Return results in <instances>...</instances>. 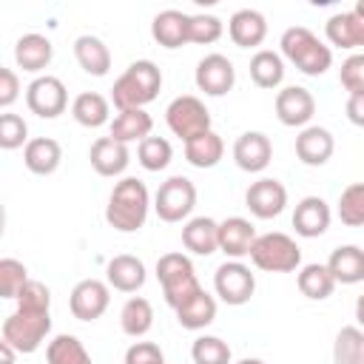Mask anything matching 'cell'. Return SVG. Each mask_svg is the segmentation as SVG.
Returning <instances> with one entry per match:
<instances>
[{
  "instance_id": "obj_1",
  "label": "cell",
  "mask_w": 364,
  "mask_h": 364,
  "mask_svg": "<svg viewBox=\"0 0 364 364\" xmlns=\"http://www.w3.org/2000/svg\"><path fill=\"white\" fill-rule=\"evenodd\" d=\"M148 210H151V193L145 182L136 176H122L108 196L105 222L119 233H136L145 225Z\"/></svg>"
},
{
  "instance_id": "obj_2",
  "label": "cell",
  "mask_w": 364,
  "mask_h": 364,
  "mask_svg": "<svg viewBox=\"0 0 364 364\" xmlns=\"http://www.w3.org/2000/svg\"><path fill=\"white\" fill-rule=\"evenodd\" d=\"M162 88V71L154 60H134L117 80L111 88V102L117 105V111L125 108H145L148 102L156 100Z\"/></svg>"
},
{
  "instance_id": "obj_3",
  "label": "cell",
  "mask_w": 364,
  "mask_h": 364,
  "mask_svg": "<svg viewBox=\"0 0 364 364\" xmlns=\"http://www.w3.org/2000/svg\"><path fill=\"white\" fill-rule=\"evenodd\" d=\"M279 46H282V54L279 57L290 60L307 77H321L333 65L330 46L321 43L307 26H290V28H284Z\"/></svg>"
},
{
  "instance_id": "obj_4",
  "label": "cell",
  "mask_w": 364,
  "mask_h": 364,
  "mask_svg": "<svg viewBox=\"0 0 364 364\" xmlns=\"http://www.w3.org/2000/svg\"><path fill=\"white\" fill-rule=\"evenodd\" d=\"M156 279L162 284V296H165L171 310L182 307L191 296H196L202 290V284L196 279V270H193V262L179 250L165 253V256L156 259Z\"/></svg>"
},
{
  "instance_id": "obj_5",
  "label": "cell",
  "mask_w": 364,
  "mask_h": 364,
  "mask_svg": "<svg viewBox=\"0 0 364 364\" xmlns=\"http://www.w3.org/2000/svg\"><path fill=\"white\" fill-rule=\"evenodd\" d=\"M250 262L264 270V273H290L301 267V247L296 245L293 236L270 230V233H256L250 245Z\"/></svg>"
},
{
  "instance_id": "obj_6",
  "label": "cell",
  "mask_w": 364,
  "mask_h": 364,
  "mask_svg": "<svg viewBox=\"0 0 364 364\" xmlns=\"http://www.w3.org/2000/svg\"><path fill=\"white\" fill-rule=\"evenodd\" d=\"M51 333V310H14L6 321L0 336L11 344L14 353L31 355L40 350V344L48 338Z\"/></svg>"
},
{
  "instance_id": "obj_7",
  "label": "cell",
  "mask_w": 364,
  "mask_h": 364,
  "mask_svg": "<svg viewBox=\"0 0 364 364\" xmlns=\"http://www.w3.org/2000/svg\"><path fill=\"white\" fill-rule=\"evenodd\" d=\"M193 208H196V185L188 176H179V173L168 176L154 193V210L168 225L188 219Z\"/></svg>"
},
{
  "instance_id": "obj_8",
  "label": "cell",
  "mask_w": 364,
  "mask_h": 364,
  "mask_svg": "<svg viewBox=\"0 0 364 364\" xmlns=\"http://www.w3.org/2000/svg\"><path fill=\"white\" fill-rule=\"evenodd\" d=\"M165 122L171 128L173 136H179L182 142L210 131V111L205 108V102L193 94H182L176 100L168 102L165 108Z\"/></svg>"
},
{
  "instance_id": "obj_9",
  "label": "cell",
  "mask_w": 364,
  "mask_h": 364,
  "mask_svg": "<svg viewBox=\"0 0 364 364\" xmlns=\"http://www.w3.org/2000/svg\"><path fill=\"white\" fill-rule=\"evenodd\" d=\"M213 290H216V296H219L225 304L242 307V304H247V301L253 299V293H256V276L250 273L247 264H242V262H236V259H228V262H222V264L216 267V273H213Z\"/></svg>"
},
{
  "instance_id": "obj_10",
  "label": "cell",
  "mask_w": 364,
  "mask_h": 364,
  "mask_svg": "<svg viewBox=\"0 0 364 364\" xmlns=\"http://www.w3.org/2000/svg\"><path fill=\"white\" fill-rule=\"evenodd\" d=\"M26 105L40 119H54L68 108V91L65 82L54 74H40L26 88Z\"/></svg>"
},
{
  "instance_id": "obj_11",
  "label": "cell",
  "mask_w": 364,
  "mask_h": 364,
  "mask_svg": "<svg viewBox=\"0 0 364 364\" xmlns=\"http://www.w3.org/2000/svg\"><path fill=\"white\" fill-rule=\"evenodd\" d=\"M193 82H196V88L205 91L208 97H225V94L233 91V85H236V68H233L230 57L213 51V54H205V57L196 63Z\"/></svg>"
},
{
  "instance_id": "obj_12",
  "label": "cell",
  "mask_w": 364,
  "mask_h": 364,
  "mask_svg": "<svg viewBox=\"0 0 364 364\" xmlns=\"http://www.w3.org/2000/svg\"><path fill=\"white\" fill-rule=\"evenodd\" d=\"M108 304H111V287L100 279L77 282L68 296V307L77 321H97L108 310Z\"/></svg>"
},
{
  "instance_id": "obj_13",
  "label": "cell",
  "mask_w": 364,
  "mask_h": 364,
  "mask_svg": "<svg viewBox=\"0 0 364 364\" xmlns=\"http://www.w3.org/2000/svg\"><path fill=\"white\" fill-rule=\"evenodd\" d=\"M245 205L256 219H276L287 208V188L273 176H262L245 191Z\"/></svg>"
},
{
  "instance_id": "obj_14",
  "label": "cell",
  "mask_w": 364,
  "mask_h": 364,
  "mask_svg": "<svg viewBox=\"0 0 364 364\" xmlns=\"http://www.w3.org/2000/svg\"><path fill=\"white\" fill-rule=\"evenodd\" d=\"M276 117L287 128H304L316 114V97L304 85H284L276 94Z\"/></svg>"
},
{
  "instance_id": "obj_15",
  "label": "cell",
  "mask_w": 364,
  "mask_h": 364,
  "mask_svg": "<svg viewBox=\"0 0 364 364\" xmlns=\"http://www.w3.org/2000/svg\"><path fill=\"white\" fill-rule=\"evenodd\" d=\"M273 159V142L262 131H245L233 142V162L247 173H262Z\"/></svg>"
},
{
  "instance_id": "obj_16",
  "label": "cell",
  "mask_w": 364,
  "mask_h": 364,
  "mask_svg": "<svg viewBox=\"0 0 364 364\" xmlns=\"http://www.w3.org/2000/svg\"><path fill=\"white\" fill-rule=\"evenodd\" d=\"M333 151H336V139L321 125H304L296 136V156H299L301 165L321 168V165L330 162Z\"/></svg>"
},
{
  "instance_id": "obj_17",
  "label": "cell",
  "mask_w": 364,
  "mask_h": 364,
  "mask_svg": "<svg viewBox=\"0 0 364 364\" xmlns=\"http://www.w3.org/2000/svg\"><path fill=\"white\" fill-rule=\"evenodd\" d=\"M256 239V228L245 216H228L216 228V245L228 259H242L250 253V245Z\"/></svg>"
},
{
  "instance_id": "obj_18",
  "label": "cell",
  "mask_w": 364,
  "mask_h": 364,
  "mask_svg": "<svg viewBox=\"0 0 364 364\" xmlns=\"http://www.w3.org/2000/svg\"><path fill=\"white\" fill-rule=\"evenodd\" d=\"M51 60H54V46L40 31H28L14 43V63L28 74H40L43 68L51 65Z\"/></svg>"
},
{
  "instance_id": "obj_19",
  "label": "cell",
  "mask_w": 364,
  "mask_h": 364,
  "mask_svg": "<svg viewBox=\"0 0 364 364\" xmlns=\"http://www.w3.org/2000/svg\"><path fill=\"white\" fill-rule=\"evenodd\" d=\"M145 279H148L145 262L131 253H119L105 264V284L119 293H136L145 284Z\"/></svg>"
},
{
  "instance_id": "obj_20",
  "label": "cell",
  "mask_w": 364,
  "mask_h": 364,
  "mask_svg": "<svg viewBox=\"0 0 364 364\" xmlns=\"http://www.w3.org/2000/svg\"><path fill=\"white\" fill-rule=\"evenodd\" d=\"M324 37H327L330 46L353 51V48L364 46V17H358L353 9L350 11H336L324 23Z\"/></svg>"
},
{
  "instance_id": "obj_21",
  "label": "cell",
  "mask_w": 364,
  "mask_h": 364,
  "mask_svg": "<svg viewBox=\"0 0 364 364\" xmlns=\"http://www.w3.org/2000/svg\"><path fill=\"white\" fill-rule=\"evenodd\" d=\"M330 205L321 199V196H304L296 210H293V228L299 236L304 239H316V236H324L327 228H330Z\"/></svg>"
},
{
  "instance_id": "obj_22",
  "label": "cell",
  "mask_w": 364,
  "mask_h": 364,
  "mask_svg": "<svg viewBox=\"0 0 364 364\" xmlns=\"http://www.w3.org/2000/svg\"><path fill=\"white\" fill-rule=\"evenodd\" d=\"M228 34L239 48H256L267 37V20L256 9H239L228 20Z\"/></svg>"
},
{
  "instance_id": "obj_23",
  "label": "cell",
  "mask_w": 364,
  "mask_h": 364,
  "mask_svg": "<svg viewBox=\"0 0 364 364\" xmlns=\"http://www.w3.org/2000/svg\"><path fill=\"white\" fill-rule=\"evenodd\" d=\"M88 159L100 176H119V173H125V168L131 162V151H128V145H122L111 136H100V139H94Z\"/></svg>"
},
{
  "instance_id": "obj_24",
  "label": "cell",
  "mask_w": 364,
  "mask_h": 364,
  "mask_svg": "<svg viewBox=\"0 0 364 364\" xmlns=\"http://www.w3.org/2000/svg\"><path fill=\"white\" fill-rule=\"evenodd\" d=\"M324 267L336 284H358L364 282V250L358 245H338Z\"/></svg>"
},
{
  "instance_id": "obj_25",
  "label": "cell",
  "mask_w": 364,
  "mask_h": 364,
  "mask_svg": "<svg viewBox=\"0 0 364 364\" xmlns=\"http://www.w3.org/2000/svg\"><path fill=\"white\" fill-rule=\"evenodd\" d=\"M60 162H63V145L51 136H34L23 148V165L37 176L54 173L60 168Z\"/></svg>"
},
{
  "instance_id": "obj_26",
  "label": "cell",
  "mask_w": 364,
  "mask_h": 364,
  "mask_svg": "<svg viewBox=\"0 0 364 364\" xmlns=\"http://www.w3.org/2000/svg\"><path fill=\"white\" fill-rule=\"evenodd\" d=\"M74 57L80 68L91 77H105L111 71V48L97 34H80L74 40Z\"/></svg>"
},
{
  "instance_id": "obj_27",
  "label": "cell",
  "mask_w": 364,
  "mask_h": 364,
  "mask_svg": "<svg viewBox=\"0 0 364 364\" xmlns=\"http://www.w3.org/2000/svg\"><path fill=\"white\" fill-rule=\"evenodd\" d=\"M151 37L162 48H182L188 43V14L179 9H165L151 23Z\"/></svg>"
},
{
  "instance_id": "obj_28",
  "label": "cell",
  "mask_w": 364,
  "mask_h": 364,
  "mask_svg": "<svg viewBox=\"0 0 364 364\" xmlns=\"http://www.w3.org/2000/svg\"><path fill=\"white\" fill-rule=\"evenodd\" d=\"M151 128H154V119L145 108H125V111H117V117L111 119V139L128 145V142H142L145 136H151Z\"/></svg>"
},
{
  "instance_id": "obj_29",
  "label": "cell",
  "mask_w": 364,
  "mask_h": 364,
  "mask_svg": "<svg viewBox=\"0 0 364 364\" xmlns=\"http://www.w3.org/2000/svg\"><path fill=\"white\" fill-rule=\"evenodd\" d=\"M216 228L219 222L210 216H193L182 225V247L193 256H210L219 250L216 245Z\"/></svg>"
},
{
  "instance_id": "obj_30",
  "label": "cell",
  "mask_w": 364,
  "mask_h": 364,
  "mask_svg": "<svg viewBox=\"0 0 364 364\" xmlns=\"http://www.w3.org/2000/svg\"><path fill=\"white\" fill-rule=\"evenodd\" d=\"M176 313V321H179V327H185V330H205L208 324H213V318H216V299L202 287L196 296H191L182 307H176L173 310Z\"/></svg>"
},
{
  "instance_id": "obj_31",
  "label": "cell",
  "mask_w": 364,
  "mask_h": 364,
  "mask_svg": "<svg viewBox=\"0 0 364 364\" xmlns=\"http://www.w3.org/2000/svg\"><path fill=\"white\" fill-rule=\"evenodd\" d=\"M222 156H225V142L213 128L185 142V159L193 168H202V171L205 168H216L222 162Z\"/></svg>"
},
{
  "instance_id": "obj_32",
  "label": "cell",
  "mask_w": 364,
  "mask_h": 364,
  "mask_svg": "<svg viewBox=\"0 0 364 364\" xmlns=\"http://www.w3.org/2000/svg\"><path fill=\"white\" fill-rule=\"evenodd\" d=\"M119 327L131 338L148 336V330L154 327V304L145 296H131L119 310Z\"/></svg>"
},
{
  "instance_id": "obj_33",
  "label": "cell",
  "mask_w": 364,
  "mask_h": 364,
  "mask_svg": "<svg viewBox=\"0 0 364 364\" xmlns=\"http://www.w3.org/2000/svg\"><path fill=\"white\" fill-rule=\"evenodd\" d=\"M108 114H111V102H108V97H102L97 91H82L71 102V117L82 128H100V125H105L108 122Z\"/></svg>"
},
{
  "instance_id": "obj_34",
  "label": "cell",
  "mask_w": 364,
  "mask_h": 364,
  "mask_svg": "<svg viewBox=\"0 0 364 364\" xmlns=\"http://www.w3.org/2000/svg\"><path fill=\"white\" fill-rule=\"evenodd\" d=\"M296 287H299V293H301L304 299H310V301H324V299L336 290V282H333V276L327 273L324 264L313 262V264H301V267H299Z\"/></svg>"
},
{
  "instance_id": "obj_35",
  "label": "cell",
  "mask_w": 364,
  "mask_h": 364,
  "mask_svg": "<svg viewBox=\"0 0 364 364\" xmlns=\"http://www.w3.org/2000/svg\"><path fill=\"white\" fill-rule=\"evenodd\" d=\"M250 80L259 88H267V91L279 88L282 80H284V60L270 48H259L250 57Z\"/></svg>"
},
{
  "instance_id": "obj_36",
  "label": "cell",
  "mask_w": 364,
  "mask_h": 364,
  "mask_svg": "<svg viewBox=\"0 0 364 364\" xmlns=\"http://www.w3.org/2000/svg\"><path fill=\"white\" fill-rule=\"evenodd\" d=\"M46 361L48 364H94L91 353L85 350V344L71 333H60V336H54L48 341Z\"/></svg>"
},
{
  "instance_id": "obj_37",
  "label": "cell",
  "mask_w": 364,
  "mask_h": 364,
  "mask_svg": "<svg viewBox=\"0 0 364 364\" xmlns=\"http://www.w3.org/2000/svg\"><path fill=\"white\" fill-rule=\"evenodd\" d=\"M333 364H364V330L358 324H347L336 333Z\"/></svg>"
},
{
  "instance_id": "obj_38",
  "label": "cell",
  "mask_w": 364,
  "mask_h": 364,
  "mask_svg": "<svg viewBox=\"0 0 364 364\" xmlns=\"http://www.w3.org/2000/svg\"><path fill=\"white\" fill-rule=\"evenodd\" d=\"M191 358L193 364H233L230 344L219 336H196L191 344Z\"/></svg>"
},
{
  "instance_id": "obj_39",
  "label": "cell",
  "mask_w": 364,
  "mask_h": 364,
  "mask_svg": "<svg viewBox=\"0 0 364 364\" xmlns=\"http://www.w3.org/2000/svg\"><path fill=\"white\" fill-rule=\"evenodd\" d=\"M136 159L145 171H165L173 159V148L165 136H145L136 148Z\"/></svg>"
},
{
  "instance_id": "obj_40",
  "label": "cell",
  "mask_w": 364,
  "mask_h": 364,
  "mask_svg": "<svg viewBox=\"0 0 364 364\" xmlns=\"http://www.w3.org/2000/svg\"><path fill=\"white\" fill-rule=\"evenodd\" d=\"M338 219L347 228H361L364 225V182H353L341 191L338 196Z\"/></svg>"
},
{
  "instance_id": "obj_41",
  "label": "cell",
  "mask_w": 364,
  "mask_h": 364,
  "mask_svg": "<svg viewBox=\"0 0 364 364\" xmlns=\"http://www.w3.org/2000/svg\"><path fill=\"white\" fill-rule=\"evenodd\" d=\"M225 26L216 14H188V43H199V46H210L222 37Z\"/></svg>"
},
{
  "instance_id": "obj_42",
  "label": "cell",
  "mask_w": 364,
  "mask_h": 364,
  "mask_svg": "<svg viewBox=\"0 0 364 364\" xmlns=\"http://www.w3.org/2000/svg\"><path fill=\"white\" fill-rule=\"evenodd\" d=\"M26 142H28L26 119L14 111H3L0 114V148L3 151H17V148H26Z\"/></svg>"
},
{
  "instance_id": "obj_43",
  "label": "cell",
  "mask_w": 364,
  "mask_h": 364,
  "mask_svg": "<svg viewBox=\"0 0 364 364\" xmlns=\"http://www.w3.org/2000/svg\"><path fill=\"white\" fill-rule=\"evenodd\" d=\"M28 282V270L17 259H0V299H17L20 287Z\"/></svg>"
},
{
  "instance_id": "obj_44",
  "label": "cell",
  "mask_w": 364,
  "mask_h": 364,
  "mask_svg": "<svg viewBox=\"0 0 364 364\" xmlns=\"http://www.w3.org/2000/svg\"><path fill=\"white\" fill-rule=\"evenodd\" d=\"M14 301H17L20 310H51V290H48L43 282L28 279V282L20 287V293H17Z\"/></svg>"
},
{
  "instance_id": "obj_45",
  "label": "cell",
  "mask_w": 364,
  "mask_h": 364,
  "mask_svg": "<svg viewBox=\"0 0 364 364\" xmlns=\"http://www.w3.org/2000/svg\"><path fill=\"white\" fill-rule=\"evenodd\" d=\"M338 80L347 94H364V54H350L341 63Z\"/></svg>"
},
{
  "instance_id": "obj_46",
  "label": "cell",
  "mask_w": 364,
  "mask_h": 364,
  "mask_svg": "<svg viewBox=\"0 0 364 364\" xmlns=\"http://www.w3.org/2000/svg\"><path fill=\"white\" fill-rule=\"evenodd\" d=\"M125 364H165V353L154 341H134L125 350Z\"/></svg>"
},
{
  "instance_id": "obj_47",
  "label": "cell",
  "mask_w": 364,
  "mask_h": 364,
  "mask_svg": "<svg viewBox=\"0 0 364 364\" xmlns=\"http://www.w3.org/2000/svg\"><path fill=\"white\" fill-rule=\"evenodd\" d=\"M20 100V77L17 71L0 65V108H9Z\"/></svg>"
},
{
  "instance_id": "obj_48",
  "label": "cell",
  "mask_w": 364,
  "mask_h": 364,
  "mask_svg": "<svg viewBox=\"0 0 364 364\" xmlns=\"http://www.w3.org/2000/svg\"><path fill=\"white\" fill-rule=\"evenodd\" d=\"M347 117L353 125H364V94H350L347 100Z\"/></svg>"
},
{
  "instance_id": "obj_49",
  "label": "cell",
  "mask_w": 364,
  "mask_h": 364,
  "mask_svg": "<svg viewBox=\"0 0 364 364\" xmlns=\"http://www.w3.org/2000/svg\"><path fill=\"white\" fill-rule=\"evenodd\" d=\"M17 361V353L11 350V344L0 336V364H14Z\"/></svg>"
},
{
  "instance_id": "obj_50",
  "label": "cell",
  "mask_w": 364,
  "mask_h": 364,
  "mask_svg": "<svg viewBox=\"0 0 364 364\" xmlns=\"http://www.w3.org/2000/svg\"><path fill=\"white\" fill-rule=\"evenodd\" d=\"M3 233H6V205L0 202V239H3Z\"/></svg>"
},
{
  "instance_id": "obj_51",
  "label": "cell",
  "mask_w": 364,
  "mask_h": 364,
  "mask_svg": "<svg viewBox=\"0 0 364 364\" xmlns=\"http://www.w3.org/2000/svg\"><path fill=\"white\" fill-rule=\"evenodd\" d=\"M236 364H264L262 358H242V361H236Z\"/></svg>"
}]
</instances>
